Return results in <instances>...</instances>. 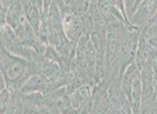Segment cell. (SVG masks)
I'll return each mask as SVG.
<instances>
[{
	"label": "cell",
	"instance_id": "2",
	"mask_svg": "<svg viewBox=\"0 0 157 114\" xmlns=\"http://www.w3.org/2000/svg\"><path fill=\"white\" fill-rule=\"evenodd\" d=\"M48 87H49V80L42 74L36 73L29 79L21 91L24 94H34V92L46 94L48 91Z\"/></svg>",
	"mask_w": 157,
	"mask_h": 114
},
{
	"label": "cell",
	"instance_id": "5",
	"mask_svg": "<svg viewBox=\"0 0 157 114\" xmlns=\"http://www.w3.org/2000/svg\"><path fill=\"white\" fill-rule=\"evenodd\" d=\"M134 1H136V0H124V4H125L126 8H128V9L130 8V10H131V12H133Z\"/></svg>",
	"mask_w": 157,
	"mask_h": 114
},
{
	"label": "cell",
	"instance_id": "7",
	"mask_svg": "<svg viewBox=\"0 0 157 114\" xmlns=\"http://www.w3.org/2000/svg\"><path fill=\"white\" fill-rule=\"evenodd\" d=\"M153 47H155V49H157V41H154V42H149Z\"/></svg>",
	"mask_w": 157,
	"mask_h": 114
},
{
	"label": "cell",
	"instance_id": "8",
	"mask_svg": "<svg viewBox=\"0 0 157 114\" xmlns=\"http://www.w3.org/2000/svg\"><path fill=\"white\" fill-rule=\"evenodd\" d=\"M154 56H155V61L157 62V51H155V53H154Z\"/></svg>",
	"mask_w": 157,
	"mask_h": 114
},
{
	"label": "cell",
	"instance_id": "4",
	"mask_svg": "<svg viewBox=\"0 0 157 114\" xmlns=\"http://www.w3.org/2000/svg\"><path fill=\"white\" fill-rule=\"evenodd\" d=\"M153 81H154V92H155V96H157V62L156 61H155V63H154Z\"/></svg>",
	"mask_w": 157,
	"mask_h": 114
},
{
	"label": "cell",
	"instance_id": "3",
	"mask_svg": "<svg viewBox=\"0 0 157 114\" xmlns=\"http://www.w3.org/2000/svg\"><path fill=\"white\" fill-rule=\"evenodd\" d=\"M89 88L88 87H81L78 90L74 91L73 94L70 96V100H71L72 106L74 108H78L81 107L83 104H86V99L89 97Z\"/></svg>",
	"mask_w": 157,
	"mask_h": 114
},
{
	"label": "cell",
	"instance_id": "6",
	"mask_svg": "<svg viewBox=\"0 0 157 114\" xmlns=\"http://www.w3.org/2000/svg\"><path fill=\"white\" fill-rule=\"evenodd\" d=\"M141 1H142V0H136V1H134V7H133V10H134V8L137 7L138 5L140 4V2H141Z\"/></svg>",
	"mask_w": 157,
	"mask_h": 114
},
{
	"label": "cell",
	"instance_id": "1",
	"mask_svg": "<svg viewBox=\"0 0 157 114\" xmlns=\"http://www.w3.org/2000/svg\"><path fill=\"white\" fill-rule=\"evenodd\" d=\"M133 12L132 23L137 25L148 23L157 12V0H142Z\"/></svg>",
	"mask_w": 157,
	"mask_h": 114
}]
</instances>
